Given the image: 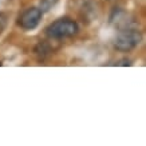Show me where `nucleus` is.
<instances>
[{
	"mask_svg": "<svg viewBox=\"0 0 146 146\" xmlns=\"http://www.w3.org/2000/svg\"><path fill=\"white\" fill-rule=\"evenodd\" d=\"M5 23H7V18H5V15H3V13H0V32L3 31V30H4Z\"/></svg>",
	"mask_w": 146,
	"mask_h": 146,
	"instance_id": "6",
	"label": "nucleus"
},
{
	"mask_svg": "<svg viewBox=\"0 0 146 146\" xmlns=\"http://www.w3.org/2000/svg\"><path fill=\"white\" fill-rule=\"evenodd\" d=\"M141 38V32L137 28H134L133 26H126L121 28V31L117 34L114 46L119 51H130L139 44Z\"/></svg>",
	"mask_w": 146,
	"mask_h": 146,
	"instance_id": "2",
	"label": "nucleus"
},
{
	"mask_svg": "<svg viewBox=\"0 0 146 146\" xmlns=\"http://www.w3.org/2000/svg\"><path fill=\"white\" fill-rule=\"evenodd\" d=\"M58 0H40V9H42V12H44V11H48L51 7L56 4Z\"/></svg>",
	"mask_w": 146,
	"mask_h": 146,
	"instance_id": "5",
	"label": "nucleus"
},
{
	"mask_svg": "<svg viewBox=\"0 0 146 146\" xmlns=\"http://www.w3.org/2000/svg\"><path fill=\"white\" fill-rule=\"evenodd\" d=\"M36 54H38V55H39V58L40 59H44V56L46 55H47V54L50 52V48L48 47H47V46L44 44V43H40L39 46H38V47H36Z\"/></svg>",
	"mask_w": 146,
	"mask_h": 146,
	"instance_id": "4",
	"label": "nucleus"
},
{
	"mask_svg": "<svg viewBox=\"0 0 146 146\" xmlns=\"http://www.w3.org/2000/svg\"><path fill=\"white\" fill-rule=\"evenodd\" d=\"M79 27L74 22L72 19L63 18L58 19L54 23H51L47 28H46V34L51 39H64V38H70L78 34Z\"/></svg>",
	"mask_w": 146,
	"mask_h": 146,
	"instance_id": "1",
	"label": "nucleus"
},
{
	"mask_svg": "<svg viewBox=\"0 0 146 146\" xmlns=\"http://www.w3.org/2000/svg\"><path fill=\"white\" fill-rule=\"evenodd\" d=\"M42 15H43L42 9L36 8V7L26 9L19 18V26L22 27L23 30H34L38 27V24L42 20Z\"/></svg>",
	"mask_w": 146,
	"mask_h": 146,
	"instance_id": "3",
	"label": "nucleus"
}]
</instances>
